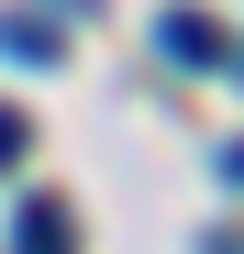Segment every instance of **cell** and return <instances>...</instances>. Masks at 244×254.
<instances>
[{
	"label": "cell",
	"instance_id": "6da1fadb",
	"mask_svg": "<svg viewBox=\"0 0 244 254\" xmlns=\"http://www.w3.org/2000/svg\"><path fill=\"white\" fill-rule=\"evenodd\" d=\"M155 45H167L178 66H200V77H222V66H233V33H222L211 11H189V0H178L167 22H155Z\"/></svg>",
	"mask_w": 244,
	"mask_h": 254
},
{
	"label": "cell",
	"instance_id": "7a4b0ae2",
	"mask_svg": "<svg viewBox=\"0 0 244 254\" xmlns=\"http://www.w3.org/2000/svg\"><path fill=\"white\" fill-rule=\"evenodd\" d=\"M67 243H78L67 199H22V210H11V254H67Z\"/></svg>",
	"mask_w": 244,
	"mask_h": 254
},
{
	"label": "cell",
	"instance_id": "3957f363",
	"mask_svg": "<svg viewBox=\"0 0 244 254\" xmlns=\"http://www.w3.org/2000/svg\"><path fill=\"white\" fill-rule=\"evenodd\" d=\"M0 56H11V66H56V56H67V33H56V22H33V11H0Z\"/></svg>",
	"mask_w": 244,
	"mask_h": 254
},
{
	"label": "cell",
	"instance_id": "277c9868",
	"mask_svg": "<svg viewBox=\"0 0 244 254\" xmlns=\"http://www.w3.org/2000/svg\"><path fill=\"white\" fill-rule=\"evenodd\" d=\"M22 155H33V122H22V111H0V177H11Z\"/></svg>",
	"mask_w": 244,
	"mask_h": 254
},
{
	"label": "cell",
	"instance_id": "5b68a950",
	"mask_svg": "<svg viewBox=\"0 0 244 254\" xmlns=\"http://www.w3.org/2000/svg\"><path fill=\"white\" fill-rule=\"evenodd\" d=\"M222 177H233V188H244V144H222Z\"/></svg>",
	"mask_w": 244,
	"mask_h": 254
},
{
	"label": "cell",
	"instance_id": "8992f818",
	"mask_svg": "<svg viewBox=\"0 0 244 254\" xmlns=\"http://www.w3.org/2000/svg\"><path fill=\"white\" fill-rule=\"evenodd\" d=\"M233 77H244V45H233Z\"/></svg>",
	"mask_w": 244,
	"mask_h": 254
}]
</instances>
